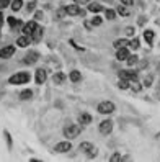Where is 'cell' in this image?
<instances>
[{
    "instance_id": "obj_42",
    "label": "cell",
    "mask_w": 160,
    "mask_h": 162,
    "mask_svg": "<svg viewBox=\"0 0 160 162\" xmlns=\"http://www.w3.org/2000/svg\"><path fill=\"white\" fill-rule=\"evenodd\" d=\"M2 25H3V15L0 13V26H2Z\"/></svg>"
},
{
    "instance_id": "obj_20",
    "label": "cell",
    "mask_w": 160,
    "mask_h": 162,
    "mask_svg": "<svg viewBox=\"0 0 160 162\" xmlns=\"http://www.w3.org/2000/svg\"><path fill=\"white\" fill-rule=\"evenodd\" d=\"M8 25H10V26H13V28L17 26V29H20L21 26H23V23H21V21H18L15 17H10V18H8Z\"/></svg>"
},
{
    "instance_id": "obj_15",
    "label": "cell",
    "mask_w": 160,
    "mask_h": 162,
    "mask_svg": "<svg viewBox=\"0 0 160 162\" xmlns=\"http://www.w3.org/2000/svg\"><path fill=\"white\" fill-rule=\"evenodd\" d=\"M36 82H38V84H44L46 82V71L44 69H38V71H36Z\"/></svg>"
},
{
    "instance_id": "obj_21",
    "label": "cell",
    "mask_w": 160,
    "mask_h": 162,
    "mask_svg": "<svg viewBox=\"0 0 160 162\" xmlns=\"http://www.w3.org/2000/svg\"><path fill=\"white\" fill-rule=\"evenodd\" d=\"M10 7H12V10H13V12H18V10L21 8V7H23V2H21V0H12Z\"/></svg>"
},
{
    "instance_id": "obj_9",
    "label": "cell",
    "mask_w": 160,
    "mask_h": 162,
    "mask_svg": "<svg viewBox=\"0 0 160 162\" xmlns=\"http://www.w3.org/2000/svg\"><path fill=\"white\" fill-rule=\"evenodd\" d=\"M70 147H72V144H70L69 141H62V143H57V144L54 146V151H56V152H69Z\"/></svg>"
},
{
    "instance_id": "obj_31",
    "label": "cell",
    "mask_w": 160,
    "mask_h": 162,
    "mask_svg": "<svg viewBox=\"0 0 160 162\" xmlns=\"http://www.w3.org/2000/svg\"><path fill=\"white\" fill-rule=\"evenodd\" d=\"M101 21H103V20H101L100 17H93V20L90 21V23H92V26H100Z\"/></svg>"
},
{
    "instance_id": "obj_10",
    "label": "cell",
    "mask_w": 160,
    "mask_h": 162,
    "mask_svg": "<svg viewBox=\"0 0 160 162\" xmlns=\"http://www.w3.org/2000/svg\"><path fill=\"white\" fill-rule=\"evenodd\" d=\"M13 54H15V48H13V46H5V48L0 49V57H2V59H8Z\"/></svg>"
},
{
    "instance_id": "obj_12",
    "label": "cell",
    "mask_w": 160,
    "mask_h": 162,
    "mask_svg": "<svg viewBox=\"0 0 160 162\" xmlns=\"http://www.w3.org/2000/svg\"><path fill=\"white\" fill-rule=\"evenodd\" d=\"M33 39H31V36H26V34H23V36H20V38L17 39V44L20 48H28L30 46V43H31Z\"/></svg>"
},
{
    "instance_id": "obj_4",
    "label": "cell",
    "mask_w": 160,
    "mask_h": 162,
    "mask_svg": "<svg viewBox=\"0 0 160 162\" xmlns=\"http://www.w3.org/2000/svg\"><path fill=\"white\" fill-rule=\"evenodd\" d=\"M80 151H83V152H87L90 157H95L97 154H98V151H97V147L93 146L92 143H88V141H85V143H82L80 144Z\"/></svg>"
},
{
    "instance_id": "obj_18",
    "label": "cell",
    "mask_w": 160,
    "mask_h": 162,
    "mask_svg": "<svg viewBox=\"0 0 160 162\" xmlns=\"http://www.w3.org/2000/svg\"><path fill=\"white\" fill-rule=\"evenodd\" d=\"M69 79L72 80V82H80V80H82V76H80V72L78 71H72L70 74H69Z\"/></svg>"
},
{
    "instance_id": "obj_1",
    "label": "cell",
    "mask_w": 160,
    "mask_h": 162,
    "mask_svg": "<svg viewBox=\"0 0 160 162\" xmlns=\"http://www.w3.org/2000/svg\"><path fill=\"white\" fill-rule=\"evenodd\" d=\"M30 72H18V74H13V76L8 79V82L13 84V85H20V84H26V82H30Z\"/></svg>"
},
{
    "instance_id": "obj_16",
    "label": "cell",
    "mask_w": 160,
    "mask_h": 162,
    "mask_svg": "<svg viewBox=\"0 0 160 162\" xmlns=\"http://www.w3.org/2000/svg\"><path fill=\"white\" fill-rule=\"evenodd\" d=\"M41 38H42V29L38 26V28H36L34 31H33V34H31V39H33L34 43H38V41H41Z\"/></svg>"
},
{
    "instance_id": "obj_22",
    "label": "cell",
    "mask_w": 160,
    "mask_h": 162,
    "mask_svg": "<svg viewBox=\"0 0 160 162\" xmlns=\"http://www.w3.org/2000/svg\"><path fill=\"white\" fill-rule=\"evenodd\" d=\"M33 97V92L28 88V90H23V92H20V98L21 100H30Z\"/></svg>"
},
{
    "instance_id": "obj_7",
    "label": "cell",
    "mask_w": 160,
    "mask_h": 162,
    "mask_svg": "<svg viewBox=\"0 0 160 162\" xmlns=\"http://www.w3.org/2000/svg\"><path fill=\"white\" fill-rule=\"evenodd\" d=\"M38 59H39V53H38V51H30V53L25 56L23 62H25V64H34Z\"/></svg>"
},
{
    "instance_id": "obj_8",
    "label": "cell",
    "mask_w": 160,
    "mask_h": 162,
    "mask_svg": "<svg viewBox=\"0 0 160 162\" xmlns=\"http://www.w3.org/2000/svg\"><path fill=\"white\" fill-rule=\"evenodd\" d=\"M111 129H113L111 120H105L103 123H100V133H101V134H110Z\"/></svg>"
},
{
    "instance_id": "obj_5",
    "label": "cell",
    "mask_w": 160,
    "mask_h": 162,
    "mask_svg": "<svg viewBox=\"0 0 160 162\" xmlns=\"http://www.w3.org/2000/svg\"><path fill=\"white\" fill-rule=\"evenodd\" d=\"M65 12H67V15H72V17H83L85 12L80 8L78 5H69V7H65Z\"/></svg>"
},
{
    "instance_id": "obj_35",
    "label": "cell",
    "mask_w": 160,
    "mask_h": 162,
    "mask_svg": "<svg viewBox=\"0 0 160 162\" xmlns=\"http://www.w3.org/2000/svg\"><path fill=\"white\" fill-rule=\"evenodd\" d=\"M121 2V5H124V7H131L134 3V0H119Z\"/></svg>"
},
{
    "instance_id": "obj_38",
    "label": "cell",
    "mask_w": 160,
    "mask_h": 162,
    "mask_svg": "<svg viewBox=\"0 0 160 162\" xmlns=\"http://www.w3.org/2000/svg\"><path fill=\"white\" fill-rule=\"evenodd\" d=\"M34 7H36V2H30V3H28V12L34 10Z\"/></svg>"
},
{
    "instance_id": "obj_3",
    "label": "cell",
    "mask_w": 160,
    "mask_h": 162,
    "mask_svg": "<svg viewBox=\"0 0 160 162\" xmlns=\"http://www.w3.org/2000/svg\"><path fill=\"white\" fill-rule=\"evenodd\" d=\"M114 103L113 102H101L100 105H98V113H101V115H110V113H113L114 112Z\"/></svg>"
},
{
    "instance_id": "obj_29",
    "label": "cell",
    "mask_w": 160,
    "mask_h": 162,
    "mask_svg": "<svg viewBox=\"0 0 160 162\" xmlns=\"http://www.w3.org/2000/svg\"><path fill=\"white\" fill-rule=\"evenodd\" d=\"M105 15H106V18H108V20H114V18H116V12H114V10H111V8L105 10Z\"/></svg>"
},
{
    "instance_id": "obj_27",
    "label": "cell",
    "mask_w": 160,
    "mask_h": 162,
    "mask_svg": "<svg viewBox=\"0 0 160 162\" xmlns=\"http://www.w3.org/2000/svg\"><path fill=\"white\" fill-rule=\"evenodd\" d=\"M3 136H5V139H7V146H8V149H12V147H13V141H12L10 133H8V131H3Z\"/></svg>"
},
{
    "instance_id": "obj_14",
    "label": "cell",
    "mask_w": 160,
    "mask_h": 162,
    "mask_svg": "<svg viewBox=\"0 0 160 162\" xmlns=\"http://www.w3.org/2000/svg\"><path fill=\"white\" fill-rule=\"evenodd\" d=\"M92 115H88V113H80L78 115V123L80 124H90L92 123Z\"/></svg>"
},
{
    "instance_id": "obj_39",
    "label": "cell",
    "mask_w": 160,
    "mask_h": 162,
    "mask_svg": "<svg viewBox=\"0 0 160 162\" xmlns=\"http://www.w3.org/2000/svg\"><path fill=\"white\" fill-rule=\"evenodd\" d=\"M75 2V5H82V3H88L90 0H74Z\"/></svg>"
},
{
    "instance_id": "obj_28",
    "label": "cell",
    "mask_w": 160,
    "mask_h": 162,
    "mask_svg": "<svg viewBox=\"0 0 160 162\" xmlns=\"http://www.w3.org/2000/svg\"><path fill=\"white\" fill-rule=\"evenodd\" d=\"M118 13L121 15V17H129V12H128V8L124 5H119L118 7Z\"/></svg>"
},
{
    "instance_id": "obj_23",
    "label": "cell",
    "mask_w": 160,
    "mask_h": 162,
    "mask_svg": "<svg viewBox=\"0 0 160 162\" xmlns=\"http://www.w3.org/2000/svg\"><path fill=\"white\" fill-rule=\"evenodd\" d=\"M129 88H132V92L139 93L142 87H141V84H139V80H132V82H131V85H129Z\"/></svg>"
},
{
    "instance_id": "obj_26",
    "label": "cell",
    "mask_w": 160,
    "mask_h": 162,
    "mask_svg": "<svg viewBox=\"0 0 160 162\" xmlns=\"http://www.w3.org/2000/svg\"><path fill=\"white\" fill-rule=\"evenodd\" d=\"M126 44H128V39H116V41H114V48H116V49L126 48Z\"/></svg>"
},
{
    "instance_id": "obj_6",
    "label": "cell",
    "mask_w": 160,
    "mask_h": 162,
    "mask_svg": "<svg viewBox=\"0 0 160 162\" xmlns=\"http://www.w3.org/2000/svg\"><path fill=\"white\" fill-rule=\"evenodd\" d=\"M119 79H124V80H139V77H137V74L132 72V71H119Z\"/></svg>"
},
{
    "instance_id": "obj_17",
    "label": "cell",
    "mask_w": 160,
    "mask_h": 162,
    "mask_svg": "<svg viewBox=\"0 0 160 162\" xmlns=\"http://www.w3.org/2000/svg\"><path fill=\"white\" fill-rule=\"evenodd\" d=\"M65 79H67V77H65V74H62V72H57V74H54V76H52L54 84H57V85H59V84H62Z\"/></svg>"
},
{
    "instance_id": "obj_34",
    "label": "cell",
    "mask_w": 160,
    "mask_h": 162,
    "mask_svg": "<svg viewBox=\"0 0 160 162\" xmlns=\"http://www.w3.org/2000/svg\"><path fill=\"white\" fill-rule=\"evenodd\" d=\"M10 2H12V0H0V10H3L5 7H8Z\"/></svg>"
},
{
    "instance_id": "obj_32",
    "label": "cell",
    "mask_w": 160,
    "mask_h": 162,
    "mask_svg": "<svg viewBox=\"0 0 160 162\" xmlns=\"http://www.w3.org/2000/svg\"><path fill=\"white\" fill-rule=\"evenodd\" d=\"M57 18H64L65 17V15H67V12H65V7H64V8H59V10H57Z\"/></svg>"
},
{
    "instance_id": "obj_33",
    "label": "cell",
    "mask_w": 160,
    "mask_h": 162,
    "mask_svg": "<svg viewBox=\"0 0 160 162\" xmlns=\"http://www.w3.org/2000/svg\"><path fill=\"white\" fill-rule=\"evenodd\" d=\"M126 61H128V64H129V65H132L134 62H137V56H131V54H129V57L126 59Z\"/></svg>"
},
{
    "instance_id": "obj_2",
    "label": "cell",
    "mask_w": 160,
    "mask_h": 162,
    "mask_svg": "<svg viewBox=\"0 0 160 162\" xmlns=\"http://www.w3.org/2000/svg\"><path fill=\"white\" fill-rule=\"evenodd\" d=\"M82 131V124H69V126H65L64 128V136L67 138V139H74L78 136V133Z\"/></svg>"
},
{
    "instance_id": "obj_25",
    "label": "cell",
    "mask_w": 160,
    "mask_h": 162,
    "mask_svg": "<svg viewBox=\"0 0 160 162\" xmlns=\"http://www.w3.org/2000/svg\"><path fill=\"white\" fill-rule=\"evenodd\" d=\"M129 80H124V79H121L119 80V82H118V87L121 88V90H128V88H129Z\"/></svg>"
},
{
    "instance_id": "obj_40",
    "label": "cell",
    "mask_w": 160,
    "mask_h": 162,
    "mask_svg": "<svg viewBox=\"0 0 160 162\" xmlns=\"http://www.w3.org/2000/svg\"><path fill=\"white\" fill-rule=\"evenodd\" d=\"M34 18H36V20H39V18H42V12H36V15H34Z\"/></svg>"
},
{
    "instance_id": "obj_30",
    "label": "cell",
    "mask_w": 160,
    "mask_h": 162,
    "mask_svg": "<svg viewBox=\"0 0 160 162\" xmlns=\"http://www.w3.org/2000/svg\"><path fill=\"white\" fill-rule=\"evenodd\" d=\"M128 46H129L131 49H137V48H139V39L134 38L132 41H128Z\"/></svg>"
},
{
    "instance_id": "obj_24",
    "label": "cell",
    "mask_w": 160,
    "mask_h": 162,
    "mask_svg": "<svg viewBox=\"0 0 160 162\" xmlns=\"http://www.w3.org/2000/svg\"><path fill=\"white\" fill-rule=\"evenodd\" d=\"M144 39L147 43H152V41H154V31H150V29L144 31Z\"/></svg>"
},
{
    "instance_id": "obj_37",
    "label": "cell",
    "mask_w": 160,
    "mask_h": 162,
    "mask_svg": "<svg viewBox=\"0 0 160 162\" xmlns=\"http://www.w3.org/2000/svg\"><path fill=\"white\" fill-rule=\"evenodd\" d=\"M110 160H111V162H118V160H121V156H119L118 152H116V154H113V156H111Z\"/></svg>"
},
{
    "instance_id": "obj_11",
    "label": "cell",
    "mask_w": 160,
    "mask_h": 162,
    "mask_svg": "<svg viewBox=\"0 0 160 162\" xmlns=\"http://www.w3.org/2000/svg\"><path fill=\"white\" fill-rule=\"evenodd\" d=\"M36 28H38V23H36V21H28V23L25 25V28H23V33L26 36H31Z\"/></svg>"
},
{
    "instance_id": "obj_36",
    "label": "cell",
    "mask_w": 160,
    "mask_h": 162,
    "mask_svg": "<svg viewBox=\"0 0 160 162\" xmlns=\"http://www.w3.org/2000/svg\"><path fill=\"white\" fill-rule=\"evenodd\" d=\"M144 85L145 87H150L152 85V76H147V79L144 80Z\"/></svg>"
},
{
    "instance_id": "obj_13",
    "label": "cell",
    "mask_w": 160,
    "mask_h": 162,
    "mask_svg": "<svg viewBox=\"0 0 160 162\" xmlns=\"http://www.w3.org/2000/svg\"><path fill=\"white\" fill-rule=\"evenodd\" d=\"M128 57H129V49L128 48H119L116 51V59H118V61H126Z\"/></svg>"
},
{
    "instance_id": "obj_19",
    "label": "cell",
    "mask_w": 160,
    "mask_h": 162,
    "mask_svg": "<svg viewBox=\"0 0 160 162\" xmlns=\"http://www.w3.org/2000/svg\"><path fill=\"white\" fill-rule=\"evenodd\" d=\"M88 10H90L92 13H98V12L103 10V7H101L100 3H97V2H92V3L88 5Z\"/></svg>"
},
{
    "instance_id": "obj_41",
    "label": "cell",
    "mask_w": 160,
    "mask_h": 162,
    "mask_svg": "<svg viewBox=\"0 0 160 162\" xmlns=\"http://www.w3.org/2000/svg\"><path fill=\"white\" fill-rule=\"evenodd\" d=\"M126 33H128V34H134V28H128Z\"/></svg>"
}]
</instances>
